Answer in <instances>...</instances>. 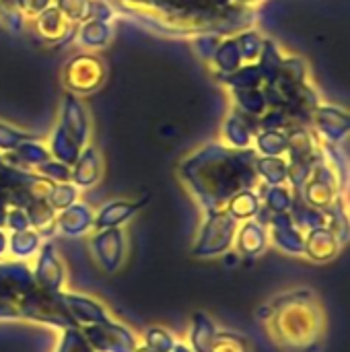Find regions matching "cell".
Here are the masks:
<instances>
[{"instance_id": "4", "label": "cell", "mask_w": 350, "mask_h": 352, "mask_svg": "<svg viewBox=\"0 0 350 352\" xmlns=\"http://www.w3.org/2000/svg\"><path fill=\"white\" fill-rule=\"evenodd\" d=\"M80 334L95 352H134L138 346L136 334L126 324L116 320L80 328Z\"/></svg>"}, {"instance_id": "13", "label": "cell", "mask_w": 350, "mask_h": 352, "mask_svg": "<svg viewBox=\"0 0 350 352\" xmlns=\"http://www.w3.org/2000/svg\"><path fill=\"white\" fill-rule=\"evenodd\" d=\"M31 229H35L39 233L41 239H52V235L56 233V210L50 206V202L45 198L41 200H33L27 208H25Z\"/></svg>"}, {"instance_id": "23", "label": "cell", "mask_w": 350, "mask_h": 352, "mask_svg": "<svg viewBox=\"0 0 350 352\" xmlns=\"http://www.w3.org/2000/svg\"><path fill=\"white\" fill-rule=\"evenodd\" d=\"M54 352H95L89 342L85 340V336L80 334L78 328H70V330H62V338L56 346Z\"/></svg>"}, {"instance_id": "21", "label": "cell", "mask_w": 350, "mask_h": 352, "mask_svg": "<svg viewBox=\"0 0 350 352\" xmlns=\"http://www.w3.org/2000/svg\"><path fill=\"white\" fill-rule=\"evenodd\" d=\"M76 198H78L76 186H74L72 182H64V184H54V188L50 190V194H47L45 200L50 202V206H52L56 212H60V210L72 206V204L76 202Z\"/></svg>"}, {"instance_id": "12", "label": "cell", "mask_w": 350, "mask_h": 352, "mask_svg": "<svg viewBox=\"0 0 350 352\" xmlns=\"http://www.w3.org/2000/svg\"><path fill=\"white\" fill-rule=\"evenodd\" d=\"M140 206L142 202H111L95 214L93 229H122V225L128 223L140 210Z\"/></svg>"}, {"instance_id": "6", "label": "cell", "mask_w": 350, "mask_h": 352, "mask_svg": "<svg viewBox=\"0 0 350 352\" xmlns=\"http://www.w3.org/2000/svg\"><path fill=\"white\" fill-rule=\"evenodd\" d=\"M37 264L33 268L35 285L45 293H60L66 285V266L58 256L56 245L47 239L37 250Z\"/></svg>"}, {"instance_id": "18", "label": "cell", "mask_w": 350, "mask_h": 352, "mask_svg": "<svg viewBox=\"0 0 350 352\" xmlns=\"http://www.w3.org/2000/svg\"><path fill=\"white\" fill-rule=\"evenodd\" d=\"M101 177V165L99 159L93 153H85L83 159L76 163V167L70 171V179L78 188H91Z\"/></svg>"}, {"instance_id": "8", "label": "cell", "mask_w": 350, "mask_h": 352, "mask_svg": "<svg viewBox=\"0 0 350 352\" xmlns=\"http://www.w3.org/2000/svg\"><path fill=\"white\" fill-rule=\"evenodd\" d=\"M62 301L70 314V318L74 320L76 328H87V326H97V324H105L109 320H113L109 316V311L93 297L87 295H78V293H66L62 291Z\"/></svg>"}, {"instance_id": "22", "label": "cell", "mask_w": 350, "mask_h": 352, "mask_svg": "<svg viewBox=\"0 0 350 352\" xmlns=\"http://www.w3.org/2000/svg\"><path fill=\"white\" fill-rule=\"evenodd\" d=\"M142 338V344L153 352H171L177 344V338L165 328H149Z\"/></svg>"}, {"instance_id": "5", "label": "cell", "mask_w": 350, "mask_h": 352, "mask_svg": "<svg viewBox=\"0 0 350 352\" xmlns=\"http://www.w3.org/2000/svg\"><path fill=\"white\" fill-rule=\"evenodd\" d=\"M89 248L99 268L107 274H116L124 264L126 235L122 229H101L91 237Z\"/></svg>"}, {"instance_id": "9", "label": "cell", "mask_w": 350, "mask_h": 352, "mask_svg": "<svg viewBox=\"0 0 350 352\" xmlns=\"http://www.w3.org/2000/svg\"><path fill=\"white\" fill-rule=\"evenodd\" d=\"M340 248H342V241L338 239V235L330 227H320V229H311L305 233L303 256H307L311 262L326 264V262H332L340 254Z\"/></svg>"}, {"instance_id": "26", "label": "cell", "mask_w": 350, "mask_h": 352, "mask_svg": "<svg viewBox=\"0 0 350 352\" xmlns=\"http://www.w3.org/2000/svg\"><path fill=\"white\" fill-rule=\"evenodd\" d=\"M171 352H194V351H192V349H190V346H188L186 342H179V340H177L175 349H173V351H171Z\"/></svg>"}, {"instance_id": "24", "label": "cell", "mask_w": 350, "mask_h": 352, "mask_svg": "<svg viewBox=\"0 0 350 352\" xmlns=\"http://www.w3.org/2000/svg\"><path fill=\"white\" fill-rule=\"evenodd\" d=\"M4 227L10 233L31 229V223H29V217H27L25 208H8L6 210V219H4Z\"/></svg>"}, {"instance_id": "7", "label": "cell", "mask_w": 350, "mask_h": 352, "mask_svg": "<svg viewBox=\"0 0 350 352\" xmlns=\"http://www.w3.org/2000/svg\"><path fill=\"white\" fill-rule=\"evenodd\" d=\"M266 229H268V239L281 252L291 254V256H303L305 233L293 223L289 214H270Z\"/></svg>"}, {"instance_id": "17", "label": "cell", "mask_w": 350, "mask_h": 352, "mask_svg": "<svg viewBox=\"0 0 350 352\" xmlns=\"http://www.w3.org/2000/svg\"><path fill=\"white\" fill-rule=\"evenodd\" d=\"M41 245V237L35 229H25V231H17V233H8V254L14 260H27L31 256L37 254Z\"/></svg>"}, {"instance_id": "10", "label": "cell", "mask_w": 350, "mask_h": 352, "mask_svg": "<svg viewBox=\"0 0 350 352\" xmlns=\"http://www.w3.org/2000/svg\"><path fill=\"white\" fill-rule=\"evenodd\" d=\"M268 243H270L268 229L262 223H258L256 219L239 223L237 233H235V245H237L239 258L256 260L258 256H262L266 252Z\"/></svg>"}, {"instance_id": "19", "label": "cell", "mask_w": 350, "mask_h": 352, "mask_svg": "<svg viewBox=\"0 0 350 352\" xmlns=\"http://www.w3.org/2000/svg\"><path fill=\"white\" fill-rule=\"evenodd\" d=\"M295 202V196L291 190H287L285 186H268L264 192V208L270 214H289L291 206Z\"/></svg>"}, {"instance_id": "16", "label": "cell", "mask_w": 350, "mask_h": 352, "mask_svg": "<svg viewBox=\"0 0 350 352\" xmlns=\"http://www.w3.org/2000/svg\"><path fill=\"white\" fill-rule=\"evenodd\" d=\"M260 208H262V200H260V194H256L254 190L237 192L225 206V210L239 223L256 219Z\"/></svg>"}, {"instance_id": "14", "label": "cell", "mask_w": 350, "mask_h": 352, "mask_svg": "<svg viewBox=\"0 0 350 352\" xmlns=\"http://www.w3.org/2000/svg\"><path fill=\"white\" fill-rule=\"evenodd\" d=\"M217 332L219 330H217L212 318L204 311H196L192 316V330H190V344L188 346L194 352H208Z\"/></svg>"}, {"instance_id": "20", "label": "cell", "mask_w": 350, "mask_h": 352, "mask_svg": "<svg viewBox=\"0 0 350 352\" xmlns=\"http://www.w3.org/2000/svg\"><path fill=\"white\" fill-rule=\"evenodd\" d=\"M208 352H254V342L237 332H217Z\"/></svg>"}, {"instance_id": "27", "label": "cell", "mask_w": 350, "mask_h": 352, "mask_svg": "<svg viewBox=\"0 0 350 352\" xmlns=\"http://www.w3.org/2000/svg\"><path fill=\"white\" fill-rule=\"evenodd\" d=\"M134 352H153V351H149V349H146L144 344H138V346L134 349Z\"/></svg>"}, {"instance_id": "15", "label": "cell", "mask_w": 350, "mask_h": 352, "mask_svg": "<svg viewBox=\"0 0 350 352\" xmlns=\"http://www.w3.org/2000/svg\"><path fill=\"white\" fill-rule=\"evenodd\" d=\"M289 217L293 219V223L303 231H311V229H320V227H330V217L314 206H309L307 202H303L299 196H295V202L289 210Z\"/></svg>"}, {"instance_id": "25", "label": "cell", "mask_w": 350, "mask_h": 352, "mask_svg": "<svg viewBox=\"0 0 350 352\" xmlns=\"http://www.w3.org/2000/svg\"><path fill=\"white\" fill-rule=\"evenodd\" d=\"M6 250H8V235L4 233V229H0V258L6 254Z\"/></svg>"}, {"instance_id": "2", "label": "cell", "mask_w": 350, "mask_h": 352, "mask_svg": "<svg viewBox=\"0 0 350 352\" xmlns=\"http://www.w3.org/2000/svg\"><path fill=\"white\" fill-rule=\"evenodd\" d=\"M35 289L33 268L27 262H0V320H19L23 301Z\"/></svg>"}, {"instance_id": "11", "label": "cell", "mask_w": 350, "mask_h": 352, "mask_svg": "<svg viewBox=\"0 0 350 352\" xmlns=\"http://www.w3.org/2000/svg\"><path fill=\"white\" fill-rule=\"evenodd\" d=\"M93 221H95L93 210L87 204L74 202L72 206L56 214V231L68 237H78L85 235L89 229H93Z\"/></svg>"}, {"instance_id": "1", "label": "cell", "mask_w": 350, "mask_h": 352, "mask_svg": "<svg viewBox=\"0 0 350 352\" xmlns=\"http://www.w3.org/2000/svg\"><path fill=\"white\" fill-rule=\"evenodd\" d=\"M258 318L281 351L318 352L326 340L328 318L311 289H295L272 299Z\"/></svg>"}, {"instance_id": "3", "label": "cell", "mask_w": 350, "mask_h": 352, "mask_svg": "<svg viewBox=\"0 0 350 352\" xmlns=\"http://www.w3.org/2000/svg\"><path fill=\"white\" fill-rule=\"evenodd\" d=\"M237 227H239V221H235L227 210L208 212V217L198 233V239L192 248V256H196V258L225 256L235 243Z\"/></svg>"}]
</instances>
